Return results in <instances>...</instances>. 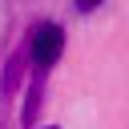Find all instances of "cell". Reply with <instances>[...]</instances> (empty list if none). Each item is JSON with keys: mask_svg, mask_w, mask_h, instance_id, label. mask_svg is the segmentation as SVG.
<instances>
[{"mask_svg": "<svg viewBox=\"0 0 129 129\" xmlns=\"http://www.w3.org/2000/svg\"><path fill=\"white\" fill-rule=\"evenodd\" d=\"M20 69H24V60H20V52L8 60V69H4V81H0V97H8L12 89H16V81H20Z\"/></svg>", "mask_w": 129, "mask_h": 129, "instance_id": "obj_3", "label": "cell"}, {"mask_svg": "<svg viewBox=\"0 0 129 129\" xmlns=\"http://www.w3.org/2000/svg\"><path fill=\"white\" fill-rule=\"evenodd\" d=\"M28 52H32L36 73H48V69L60 60V52H64V28L52 24V20H40V24L28 32Z\"/></svg>", "mask_w": 129, "mask_h": 129, "instance_id": "obj_1", "label": "cell"}, {"mask_svg": "<svg viewBox=\"0 0 129 129\" xmlns=\"http://www.w3.org/2000/svg\"><path fill=\"white\" fill-rule=\"evenodd\" d=\"M44 129H56V125H44Z\"/></svg>", "mask_w": 129, "mask_h": 129, "instance_id": "obj_5", "label": "cell"}, {"mask_svg": "<svg viewBox=\"0 0 129 129\" xmlns=\"http://www.w3.org/2000/svg\"><path fill=\"white\" fill-rule=\"evenodd\" d=\"M40 97H44V73H36L32 85H28V93H24V109H20V125L24 129H32V121L40 113Z\"/></svg>", "mask_w": 129, "mask_h": 129, "instance_id": "obj_2", "label": "cell"}, {"mask_svg": "<svg viewBox=\"0 0 129 129\" xmlns=\"http://www.w3.org/2000/svg\"><path fill=\"white\" fill-rule=\"evenodd\" d=\"M77 8L81 12H93V8H101V0H77Z\"/></svg>", "mask_w": 129, "mask_h": 129, "instance_id": "obj_4", "label": "cell"}]
</instances>
